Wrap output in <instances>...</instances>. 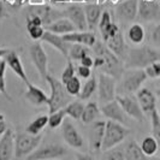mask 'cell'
<instances>
[{
  "instance_id": "33",
  "label": "cell",
  "mask_w": 160,
  "mask_h": 160,
  "mask_svg": "<svg viewBox=\"0 0 160 160\" xmlns=\"http://www.w3.org/2000/svg\"><path fill=\"white\" fill-rule=\"evenodd\" d=\"M65 113L66 116L71 117L72 119L78 120L82 117V113L84 110V105L81 102L80 100H76V101H70L69 104L64 107Z\"/></svg>"
},
{
  "instance_id": "58",
  "label": "cell",
  "mask_w": 160,
  "mask_h": 160,
  "mask_svg": "<svg viewBox=\"0 0 160 160\" xmlns=\"http://www.w3.org/2000/svg\"><path fill=\"white\" fill-rule=\"evenodd\" d=\"M0 116H1V113H0Z\"/></svg>"
},
{
  "instance_id": "48",
  "label": "cell",
  "mask_w": 160,
  "mask_h": 160,
  "mask_svg": "<svg viewBox=\"0 0 160 160\" xmlns=\"http://www.w3.org/2000/svg\"><path fill=\"white\" fill-rule=\"evenodd\" d=\"M8 8L5 6V4H4V1L2 0H0V24H1V21L4 19V18H6L8 17Z\"/></svg>"
},
{
  "instance_id": "41",
  "label": "cell",
  "mask_w": 160,
  "mask_h": 160,
  "mask_svg": "<svg viewBox=\"0 0 160 160\" xmlns=\"http://www.w3.org/2000/svg\"><path fill=\"white\" fill-rule=\"evenodd\" d=\"M76 75V68L73 65V60L71 59H68V63H66V66L63 70V73H62V82L63 83H66L68 81L72 78L73 76Z\"/></svg>"
},
{
  "instance_id": "53",
  "label": "cell",
  "mask_w": 160,
  "mask_h": 160,
  "mask_svg": "<svg viewBox=\"0 0 160 160\" xmlns=\"http://www.w3.org/2000/svg\"><path fill=\"white\" fill-rule=\"evenodd\" d=\"M71 2H80V4H87V2H98V0H71Z\"/></svg>"
},
{
  "instance_id": "45",
  "label": "cell",
  "mask_w": 160,
  "mask_h": 160,
  "mask_svg": "<svg viewBox=\"0 0 160 160\" xmlns=\"http://www.w3.org/2000/svg\"><path fill=\"white\" fill-rule=\"evenodd\" d=\"M77 73L81 78H84V80H88L89 77L92 76V70L88 66H84V65L81 64L78 68H77Z\"/></svg>"
},
{
  "instance_id": "7",
  "label": "cell",
  "mask_w": 160,
  "mask_h": 160,
  "mask_svg": "<svg viewBox=\"0 0 160 160\" xmlns=\"http://www.w3.org/2000/svg\"><path fill=\"white\" fill-rule=\"evenodd\" d=\"M116 100L119 102L124 112L127 113L130 118L137 120L138 123H143L144 113L138 104L137 98L132 96V94H117Z\"/></svg>"
},
{
  "instance_id": "13",
  "label": "cell",
  "mask_w": 160,
  "mask_h": 160,
  "mask_svg": "<svg viewBox=\"0 0 160 160\" xmlns=\"http://www.w3.org/2000/svg\"><path fill=\"white\" fill-rule=\"evenodd\" d=\"M64 15L75 24L77 30H87L88 29L84 8L81 6L80 2H71V5H69L68 8L65 10Z\"/></svg>"
},
{
  "instance_id": "40",
  "label": "cell",
  "mask_w": 160,
  "mask_h": 160,
  "mask_svg": "<svg viewBox=\"0 0 160 160\" xmlns=\"http://www.w3.org/2000/svg\"><path fill=\"white\" fill-rule=\"evenodd\" d=\"M27 30H28V34L32 40L40 41L46 29L43 28V25H27Z\"/></svg>"
},
{
  "instance_id": "24",
  "label": "cell",
  "mask_w": 160,
  "mask_h": 160,
  "mask_svg": "<svg viewBox=\"0 0 160 160\" xmlns=\"http://www.w3.org/2000/svg\"><path fill=\"white\" fill-rule=\"evenodd\" d=\"M105 43L116 56L119 57L120 59L124 62V59L127 57V53H128V48H127V45H125V40H124L123 32L119 30L114 36L110 38Z\"/></svg>"
},
{
  "instance_id": "19",
  "label": "cell",
  "mask_w": 160,
  "mask_h": 160,
  "mask_svg": "<svg viewBox=\"0 0 160 160\" xmlns=\"http://www.w3.org/2000/svg\"><path fill=\"white\" fill-rule=\"evenodd\" d=\"M63 39L69 43H81L88 47H93L96 42L95 34L92 30H75L72 32H68L62 35Z\"/></svg>"
},
{
  "instance_id": "30",
  "label": "cell",
  "mask_w": 160,
  "mask_h": 160,
  "mask_svg": "<svg viewBox=\"0 0 160 160\" xmlns=\"http://www.w3.org/2000/svg\"><path fill=\"white\" fill-rule=\"evenodd\" d=\"M46 125H48V117L46 114H41V116H38L36 118H34L27 125L25 131L29 134H32V135H38L46 128Z\"/></svg>"
},
{
  "instance_id": "26",
  "label": "cell",
  "mask_w": 160,
  "mask_h": 160,
  "mask_svg": "<svg viewBox=\"0 0 160 160\" xmlns=\"http://www.w3.org/2000/svg\"><path fill=\"white\" fill-rule=\"evenodd\" d=\"M45 29L52 32H56V34H59V35H64V34H68V32H72L75 30H77L75 24L72 23L68 17L66 18H64V17L58 18L54 22L49 23L48 25H45Z\"/></svg>"
},
{
  "instance_id": "54",
  "label": "cell",
  "mask_w": 160,
  "mask_h": 160,
  "mask_svg": "<svg viewBox=\"0 0 160 160\" xmlns=\"http://www.w3.org/2000/svg\"><path fill=\"white\" fill-rule=\"evenodd\" d=\"M107 1H110V2H112V4H117V2H119V0H107Z\"/></svg>"
},
{
  "instance_id": "15",
  "label": "cell",
  "mask_w": 160,
  "mask_h": 160,
  "mask_svg": "<svg viewBox=\"0 0 160 160\" xmlns=\"http://www.w3.org/2000/svg\"><path fill=\"white\" fill-rule=\"evenodd\" d=\"M62 134H63V138L66 143L69 144L72 148H82L84 146V140L77 128L72 124L70 120H64V123L62 124Z\"/></svg>"
},
{
  "instance_id": "47",
  "label": "cell",
  "mask_w": 160,
  "mask_h": 160,
  "mask_svg": "<svg viewBox=\"0 0 160 160\" xmlns=\"http://www.w3.org/2000/svg\"><path fill=\"white\" fill-rule=\"evenodd\" d=\"M80 63L82 65H84V66H88V68H93V65H94V58L88 54V56L83 57L82 59L80 60Z\"/></svg>"
},
{
  "instance_id": "42",
  "label": "cell",
  "mask_w": 160,
  "mask_h": 160,
  "mask_svg": "<svg viewBox=\"0 0 160 160\" xmlns=\"http://www.w3.org/2000/svg\"><path fill=\"white\" fill-rule=\"evenodd\" d=\"M120 29H119V27L117 25L116 23H113V22H111V23L108 24L106 28H105L102 32H101V36H102V40L106 42V41L108 40L110 38H112V36H114L117 32H119Z\"/></svg>"
},
{
  "instance_id": "32",
  "label": "cell",
  "mask_w": 160,
  "mask_h": 160,
  "mask_svg": "<svg viewBox=\"0 0 160 160\" xmlns=\"http://www.w3.org/2000/svg\"><path fill=\"white\" fill-rule=\"evenodd\" d=\"M140 146H141V149H142V152L144 153L146 157H153L159 151V144H158L155 137L153 135L144 137Z\"/></svg>"
},
{
  "instance_id": "49",
  "label": "cell",
  "mask_w": 160,
  "mask_h": 160,
  "mask_svg": "<svg viewBox=\"0 0 160 160\" xmlns=\"http://www.w3.org/2000/svg\"><path fill=\"white\" fill-rule=\"evenodd\" d=\"M8 123H6V120H5V117H4V114H1L0 116V136L8 130Z\"/></svg>"
},
{
  "instance_id": "56",
  "label": "cell",
  "mask_w": 160,
  "mask_h": 160,
  "mask_svg": "<svg viewBox=\"0 0 160 160\" xmlns=\"http://www.w3.org/2000/svg\"><path fill=\"white\" fill-rule=\"evenodd\" d=\"M155 93H157V95L160 98V89H157V92H155Z\"/></svg>"
},
{
  "instance_id": "39",
  "label": "cell",
  "mask_w": 160,
  "mask_h": 160,
  "mask_svg": "<svg viewBox=\"0 0 160 160\" xmlns=\"http://www.w3.org/2000/svg\"><path fill=\"white\" fill-rule=\"evenodd\" d=\"M102 158H104V159H108V160H124L125 159L124 149H123V148H118L117 146H116V147H112V148L105 151Z\"/></svg>"
},
{
  "instance_id": "6",
  "label": "cell",
  "mask_w": 160,
  "mask_h": 160,
  "mask_svg": "<svg viewBox=\"0 0 160 160\" xmlns=\"http://www.w3.org/2000/svg\"><path fill=\"white\" fill-rule=\"evenodd\" d=\"M42 135H32L29 132L17 134L15 137V158H27L29 154H32L41 143Z\"/></svg>"
},
{
  "instance_id": "44",
  "label": "cell",
  "mask_w": 160,
  "mask_h": 160,
  "mask_svg": "<svg viewBox=\"0 0 160 160\" xmlns=\"http://www.w3.org/2000/svg\"><path fill=\"white\" fill-rule=\"evenodd\" d=\"M111 22H112V19H111V13H110L108 11H102L101 17H100V21H99V24H98L99 30L102 32V30H104L105 28L111 23Z\"/></svg>"
},
{
  "instance_id": "20",
  "label": "cell",
  "mask_w": 160,
  "mask_h": 160,
  "mask_svg": "<svg viewBox=\"0 0 160 160\" xmlns=\"http://www.w3.org/2000/svg\"><path fill=\"white\" fill-rule=\"evenodd\" d=\"M41 40L43 41V42H47L48 45H51L53 48H56L57 51H59L66 60L69 59V47H70V43L66 42L63 39L62 35L49 32V30H45V34H43Z\"/></svg>"
},
{
  "instance_id": "28",
  "label": "cell",
  "mask_w": 160,
  "mask_h": 160,
  "mask_svg": "<svg viewBox=\"0 0 160 160\" xmlns=\"http://www.w3.org/2000/svg\"><path fill=\"white\" fill-rule=\"evenodd\" d=\"M100 108L96 102L94 101H90L88 104L84 106V110H83V113H82V117H81V120L83 124H92L94 120L99 117L100 114Z\"/></svg>"
},
{
  "instance_id": "43",
  "label": "cell",
  "mask_w": 160,
  "mask_h": 160,
  "mask_svg": "<svg viewBox=\"0 0 160 160\" xmlns=\"http://www.w3.org/2000/svg\"><path fill=\"white\" fill-rule=\"evenodd\" d=\"M144 71L147 73L148 78H159L160 77V60L154 62L147 68H144Z\"/></svg>"
},
{
  "instance_id": "55",
  "label": "cell",
  "mask_w": 160,
  "mask_h": 160,
  "mask_svg": "<svg viewBox=\"0 0 160 160\" xmlns=\"http://www.w3.org/2000/svg\"><path fill=\"white\" fill-rule=\"evenodd\" d=\"M105 1H107V0H98V2H99V4H101V5L104 4Z\"/></svg>"
},
{
  "instance_id": "23",
  "label": "cell",
  "mask_w": 160,
  "mask_h": 160,
  "mask_svg": "<svg viewBox=\"0 0 160 160\" xmlns=\"http://www.w3.org/2000/svg\"><path fill=\"white\" fill-rule=\"evenodd\" d=\"M27 86V90H25V99L32 105V106H36V107H40L42 105H47L48 102V96L46 95V93L42 90L41 88L34 86L32 82H27L25 83Z\"/></svg>"
},
{
  "instance_id": "59",
  "label": "cell",
  "mask_w": 160,
  "mask_h": 160,
  "mask_svg": "<svg viewBox=\"0 0 160 160\" xmlns=\"http://www.w3.org/2000/svg\"><path fill=\"white\" fill-rule=\"evenodd\" d=\"M119 1H122V0H119Z\"/></svg>"
},
{
  "instance_id": "14",
  "label": "cell",
  "mask_w": 160,
  "mask_h": 160,
  "mask_svg": "<svg viewBox=\"0 0 160 160\" xmlns=\"http://www.w3.org/2000/svg\"><path fill=\"white\" fill-rule=\"evenodd\" d=\"M137 16L141 21L151 22L160 17V2L157 0H138Z\"/></svg>"
},
{
  "instance_id": "25",
  "label": "cell",
  "mask_w": 160,
  "mask_h": 160,
  "mask_svg": "<svg viewBox=\"0 0 160 160\" xmlns=\"http://www.w3.org/2000/svg\"><path fill=\"white\" fill-rule=\"evenodd\" d=\"M84 12H86L88 29L93 30L99 24L100 17H101V13H102L101 4H99V2H87L84 5Z\"/></svg>"
},
{
  "instance_id": "34",
  "label": "cell",
  "mask_w": 160,
  "mask_h": 160,
  "mask_svg": "<svg viewBox=\"0 0 160 160\" xmlns=\"http://www.w3.org/2000/svg\"><path fill=\"white\" fill-rule=\"evenodd\" d=\"M96 90H98V81H96L95 77H89L87 82L84 83V86L81 89L78 98L81 100H88L89 98L94 95Z\"/></svg>"
},
{
  "instance_id": "37",
  "label": "cell",
  "mask_w": 160,
  "mask_h": 160,
  "mask_svg": "<svg viewBox=\"0 0 160 160\" xmlns=\"http://www.w3.org/2000/svg\"><path fill=\"white\" fill-rule=\"evenodd\" d=\"M151 120H152V134L159 144L160 149V113L157 108L151 113Z\"/></svg>"
},
{
  "instance_id": "22",
  "label": "cell",
  "mask_w": 160,
  "mask_h": 160,
  "mask_svg": "<svg viewBox=\"0 0 160 160\" xmlns=\"http://www.w3.org/2000/svg\"><path fill=\"white\" fill-rule=\"evenodd\" d=\"M136 98L144 114H151L157 108V99L151 89L140 88L136 92Z\"/></svg>"
},
{
  "instance_id": "12",
  "label": "cell",
  "mask_w": 160,
  "mask_h": 160,
  "mask_svg": "<svg viewBox=\"0 0 160 160\" xmlns=\"http://www.w3.org/2000/svg\"><path fill=\"white\" fill-rule=\"evenodd\" d=\"M100 111L106 118L114 120V122H118V123H122L124 125H128L129 116L124 112V110L122 108V106L116 99L104 104V106L100 108Z\"/></svg>"
},
{
  "instance_id": "46",
  "label": "cell",
  "mask_w": 160,
  "mask_h": 160,
  "mask_svg": "<svg viewBox=\"0 0 160 160\" xmlns=\"http://www.w3.org/2000/svg\"><path fill=\"white\" fill-rule=\"evenodd\" d=\"M151 39L154 43H157V45H160V23L153 29L152 32V36H151Z\"/></svg>"
},
{
  "instance_id": "50",
  "label": "cell",
  "mask_w": 160,
  "mask_h": 160,
  "mask_svg": "<svg viewBox=\"0 0 160 160\" xmlns=\"http://www.w3.org/2000/svg\"><path fill=\"white\" fill-rule=\"evenodd\" d=\"M104 63H105L104 57L95 56V59H94V65H93V68H95V69H101V66L104 65Z\"/></svg>"
},
{
  "instance_id": "29",
  "label": "cell",
  "mask_w": 160,
  "mask_h": 160,
  "mask_svg": "<svg viewBox=\"0 0 160 160\" xmlns=\"http://www.w3.org/2000/svg\"><path fill=\"white\" fill-rule=\"evenodd\" d=\"M128 38L131 43H134V45H141L144 41V38H146L144 28L140 23L131 24L130 28L128 29Z\"/></svg>"
},
{
  "instance_id": "9",
  "label": "cell",
  "mask_w": 160,
  "mask_h": 160,
  "mask_svg": "<svg viewBox=\"0 0 160 160\" xmlns=\"http://www.w3.org/2000/svg\"><path fill=\"white\" fill-rule=\"evenodd\" d=\"M27 15L28 16H39L42 19V23L45 27V25H48L49 23L54 22L58 18L63 17L64 13L56 10L54 8H52L47 2H43V4H38V5H28Z\"/></svg>"
},
{
  "instance_id": "8",
  "label": "cell",
  "mask_w": 160,
  "mask_h": 160,
  "mask_svg": "<svg viewBox=\"0 0 160 160\" xmlns=\"http://www.w3.org/2000/svg\"><path fill=\"white\" fill-rule=\"evenodd\" d=\"M116 78L107 75V73H100L99 81H98V94L100 102L106 104L108 101H112L117 95V82Z\"/></svg>"
},
{
  "instance_id": "4",
  "label": "cell",
  "mask_w": 160,
  "mask_h": 160,
  "mask_svg": "<svg viewBox=\"0 0 160 160\" xmlns=\"http://www.w3.org/2000/svg\"><path fill=\"white\" fill-rule=\"evenodd\" d=\"M148 78L144 69H127L117 86V94H134Z\"/></svg>"
},
{
  "instance_id": "11",
  "label": "cell",
  "mask_w": 160,
  "mask_h": 160,
  "mask_svg": "<svg viewBox=\"0 0 160 160\" xmlns=\"http://www.w3.org/2000/svg\"><path fill=\"white\" fill-rule=\"evenodd\" d=\"M68 154V149L62 144L49 143L45 144L40 148H36L32 154L27 157L29 160H41V159H56L62 158Z\"/></svg>"
},
{
  "instance_id": "35",
  "label": "cell",
  "mask_w": 160,
  "mask_h": 160,
  "mask_svg": "<svg viewBox=\"0 0 160 160\" xmlns=\"http://www.w3.org/2000/svg\"><path fill=\"white\" fill-rule=\"evenodd\" d=\"M66 113H65L64 108L57 110L54 112H51V114L48 116V127L51 129H57L59 128L65 120Z\"/></svg>"
},
{
  "instance_id": "38",
  "label": "cell",
  "mask_w": 160,
  "mask_h": 160,
  "mask_svg": "<svg viewBox=\"0 0 160 160\" xmlns=\"http://www.w3.org/2000/svg\"><path fill=\"white\" fill-rule=\"evenodd\" d=\"M6 60L0 59V94L4 95L8 100H11V96L6 90V82H5V71H6Z\"/></svg>"
},
{
  "instance_id": "10",
  "label": "cell",
  "mask_w": 160,
  "mask_h": 160,
  "mask_svg": "<svg viewBox=\"0 0 160 160\" xmlns=\"http://www.w3.org/2000/svg\"><path fill=\"white\" fill-rule=\"evenodd\" d=\"M29 52H30V59L35 69L38 70L41 78L46 81L48 76V57L45 48L42 47V45L39 41H36L30 46Z\"/></svg>"
},
{
  "instance_id": "18",
  "label": "cell",
  "mask_w": 160,
  "mask_h": 160,
  "mask_svg": "<svg viewBox=\"0 0 160 160\" xmlns=\"http://www.w3.org/2000/svg\"><path fill=\"white\" fill-rule=\"evenodd\" d=\"M15 131L11 128H8V130L0 136V160L15 158Z\"/></svg>"
},
{
  "instance_id": "3",
  "label": "cell",
  "mask_w": 160,
  "mask_h": 160,
  "mask_svg": "<svg viewBox=\"0 0 160 160\" xmlns=\"http://www.w3.org/2000/svg\"><path fill=\"white\" fill-rule=\"evenodd\" d=\"M46 81L51 87V96L48 98V108L49 112H54L57 110L64 108L66 105L72 100V98L65 89L64 83L62 81L57 80L56 77L48 75Z\"/></svg>"
},
{
  "instance_id": "57",
  "label": "cell",
  "mask_w": 160,
  "mask_h": 160,
  "mask_svg": "<svg viewBox=\"0 0 160 160\" xmlns=\"http://www.w3.org/2000/svg\"><path fill=\"white\" fill-rule=\"evenodd\" d=\"M159 108H160V101H159ZM160 113V112H159Z\"/></svg>"
},
{
  "instance_id": "31",
  "label": "cell",
  "mask_w": 160,
  "mask_h": 160,
  "mask_svg": "<svg viewBox=\"0 0 160 160\" xmlns=\"http://www.w3.org/2000/svg\"><path fill=\"white\" fill-rule=\"evenodd\" d=\"M92 54V51L89 49L88 46L86 45H81V43H71V46L69 47V59L71 60H78L80 62L83 57Z\"/></svg>"
},
{
  "instance_id": "5",
  "label": "cell",
  "mask_w": 160,
  "mask_h": 160,
  "mask_svg": "<svg viewBox=\"0 0 160 160\" xmlns=\"http://www.w3.org/2000/svg\"><path fill=\"white\" fill-rule=\"evenodd\" d=\"M130 129L118 122L108 119L106 122V127H105V135L102 140V146H101V151H107L112 147H116L120 144L130 134Z\"/></svg>"
},
{
  "instance_id": "36",
  "label": "cell",
  "mask_w": 160,
  "mask_h": 160,
  "mask_svg": "<svg viewBox=\"0 0 160 160\" xmlns=\"http://www.w3.org/2000/svg\"><path fill=\"white\" fill-rule=\"evenodd\" d=\"M65 89L66 92L70 94L71 96H78L81 93V89H82V84H81V81L80 78L75 75L72 78L68 81L66 83H64Z\"/></svg>"
},
{
  "instance_id": "52",
  "label": "cell",
  "mask_w": 160,
  "mask_h": 160,
  "mask_svg": "<svg viewBox=\"0 0 160 160\" xmlns=\"http://www.w3.org/2000/svg\"><path fill=\"white\" fill-rule=\"evenodd\" d=\"M52 4H70L71 0H49Z\"/></svg>"
},
{
  "instance_id": "16",
  "label": "cell",
  "mask_w": 160,
  "mask_h": 160,
  "mask_svg": "<svg viewBox=\"0 0 160 160\" xmlns=\"http://www.w3.org/2000/svg\"><path fill=\"white\" fill-rule=\"evenodd\" d=\"M105 127L106 122L98 120L95 123H92V127L89 129V149L90 153H98L101 151L102 140L105 135Z\"/></svg>"
},
{
  "instance_id": "1",
  "label": "cell",
  "mask_w": 160,
  "mask_h": 160,
  "mask_svg": "<svg viewBox=\"0 0 160 160\" xmlns=\"http://www.w3.org/2000/svg\"><path fill=\"white\" fill-rule=\"evenodd\" d=\"M160 60V52L149 47V46H141V47L128 49L127 57L124 59V68L125 69H144L154 62Z\"/></svg>"
},
{
  "instance_id": "2",
  "label": "cell",
  "mask_w": 160,
  "mask_h": 160,
  "mask_svg": "<svg viewBox=\"0 0 160 160\" xmlns=\"http://www.w3.org/2000/svg\"><path fill=\"white\" fill-rule=\"evenodd\" d=\"M93 51L96 56L104 57L105 63L101 66L102 72L110 75L114 77L116 80H119L124 72V62L120 59L119 57H117L110 48L105 45L104 42L96 41L93 46Z\"/></svg>"
},
{
  "instance_id": "21",
  "label": "cell",
  "mask_w": 160,
  "mask_h": 160,
  "mask_svg": "<svg viewBox=\"0 0 160 160\" xmlns=\"http://www.w3.org/2000/svg\"><path fill=\"white\" fill-rule=\"evenodd\" d=\"M4 59L6 60V64L8 65V68L15 72L17 77L19 80H22L24 83L29 82V78H28V75L24 70V66L22 64V60H21V57L17 53L16 51H10L6 56L4 57Z\"/></svg>"
},
{
  "instance_id": "27",
  "label": "cell",
  "mask_w": 160,
  "mask_h": 160,
  "mask_svg": "<svg viewBox=\"0 0 160 160\" xmlns=\"http://www.w3.org/2000/svg\"><path fill=\"white\" fill-rule=\"evenodd\" d=\"M123 149H124L125 160H141L147 158L141 149V146L137 143L135 140L129 141Z\"/></svg>"
},
{
  "instance_id": "51",
  "label": "cell",
  "mask_w": 160,
  "mask_h": 160,
  "mask_svg": "<svg viewBox=\"0 0 160 160\" xmlns=\"http://www.w3.org/2000/svg\"><path fill=\"white\" fill-rule=\"evenodd\" d=\"M10 51H11V49H8V48H1L0 47V59H1V58H4V57L6 56Z\"/></svg>"
},
{
  "instance_id": "17",
  "label": "cell",
  "mask_w": 160,
  "mask_h": 160,
  "mask_svg": "<svg viewBox=\"0 0 160 160\" xmlns=\"http://www.w3.org/2000/svg\"><path fill=\"white\" fill-rule=\"evenodd\" d=\"M138 0H122L116 8V15L123 22H132L137 17Z\"/></svg>"
}]
</instances>
